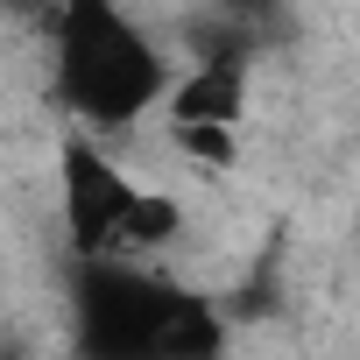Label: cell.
I'll use <instances>...</instances> for the list:
<instances>
[{
	"mask_svg": "<svg viewBox=\"0 0 360 360\" xmlns=\"http://www.w3.org/2000/svg\"><path fill=\"white\" fill-rule=\"evenodd\" d=\"M219 311L162 262H78L71 346L78 360H219Z\"/></svg>",
	"mask_w": 360,
	"mask_h": 360,
	"instance_id": "cell-1",
	"label": "cell"
},
{
	"mask_svg": "<svg viewBox=\"0 0 360 360\" xmlns=\"http://www.w3.org/2000/svg\"><path fill=\"white\" fill-rule=\"evenodd\" d=\"M148 184L134 176L85 134L64 141V176H57V205H64V240L78 262H127V226Z\"/></svg>",
	"mask_w": 360,
	"mask_h": 360,
	"instance_id": "cell-3",
	"label": "cell"
},
{
	"mask_svg": "<svg viewBox=\"0 0 360 360\" xmlns=\"http://www.w3.org/2000/svg\"><path fill=\"white\" fill-rule=\"evenodd\" d=\"M50 71H57V106L78 120L85 141L127 134L134 120H148L169 85H176V57L120 8L106 0H78L57 15V43H50Z\"/></svg>",
	"mask_w": 360,
	"mask_h": 360,
	"instance_id": "cell-2",
	"label": "cell"
},
{
	"mask_svg": "<svg viewBox=\"0 0 360 360\" xmlns=\"http://www.w3.org/2000/svg\"><path fill=\"white\" fill-rule=\"evenodd\" d=\"M162 134L198 169H233V155H240V134H226V127H162Z\"/></svg>",
	"mask_w": 360,
	"mask_h": 360,
	"instance_id": "cell-5",
	"label": "cell"
},
{
	"mask_svg": "<svg viewBox=\"0 0 360 360\" xmlns=\"http://www.w3.org/2000/svg\"><path fill=\"white\" fill-rule=\"evenodd\" d=\"M248 99H255V57L176 64V85L162 99V127H226V134H240Z\"/></svg>",
	"mask_w": 360,
	"mask_h": 360,
	"instance_id": "cell-4",
	"label": "cell"
}]
</instances>
